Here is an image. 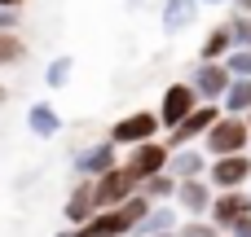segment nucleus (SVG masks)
<instances>
[{
    "label": "nucleus",
    "instance_id": "f257e3e1",
    "mask_svg": "<svg viewBox=\"0 0 251 237\" xmlns=\"http://www.w3.org/2000/svg\"><path fill=\"white\" fill-rule=\"evenodd\" d=\"M124 150L110 141V136H101V141H88V145H79L75 154H71V176L75 180H101L106 172H115L124 158H119Z\"/></svg>",
    "mask_w": 251,
    "mask_h": 237
},
{
    "label": "nucleus",
    "instance_id": "f03ea898",
    "mask_svg": "<svg viewBox=\"0 0 251 237\" xmlns=\"http://www.w3.org/2000/svg\"><path fill=\"white\" fill-rule=\"evenodd\" d=\"M203 150L212 158H229V154H251V123L247 119H234V114H221L216 128L203 136Z\"/></svg>",
    "mask_w": 251,
    "mask_h": 237
},
{
    "label": "nucleus",
    "instance_id": "7ed1b4c3",
    "mask_svg": "<svg viewBox=\"0 0 251 237\" xmlns=\"http://www.w3.org/2000/svg\"><path fill=\"white\" fill-rule=\"evenodd\" d=\"M199 106H203V97H199L185 79H176V84H168V88H163V97H159V106H154V110H159L163 132H176V128H181Z\"/></svg>",
    "mask_w": 251,
    "mask_h": 237
},
{
    "label": "nucleus",
    "instance_id": "20e7f679",
    "mask_svg": "<svg viewBox=\"0 0 251 237\" xmlns=\"http://www.w3.org/2000/svg\"><path fill=\"white\" fill-rule=\"evenodd\" d=\"M163 123H159V110H132L124 119L110 123V141L119 150H132V145H146V141H159Z\"/></svg>",
    "mask_w": 251,
    "mask_h": 237
},
{
    "label": "nucleus",
    "instance_id": "39448f33",
    "mask_svg": "<svg viewBox=\"0 0 251 237\" xmlns=\"http://www.w3.org/2000/svg\"><path fill=\"white\" fill-rule=\"evenodd\" d=\"M185 84L203 97V101H225V92H229V84H234V75H229V66L225 62H194L190 66V75H185Z\"/></svg>",
    "mask_w": 251,
    "mask_h": 237
},
{
    "label": "nucleus",
    "instance_id": "423d86ee",
    "mask_svg": "<svg viewBox=\"0 0 251 237\" xmlns=\"http://www.w3.org/2000/svg\"><path fill=\"white\" fill-rule=\"evenodd\" d=\"M168 163H172V145L159 136V141H146V145H132L128 154H124V167L137 176V180H150V176H159V172H168Z\"/></svg>",
    "mask_w": 251,
    "mask_h": 237
},
{
    "label": "nucleus",
    "instance_id": "0eeeda50",
    "mask_svg": "<svg viewBox=\"0 0 251 237\" xmlns=\"http://www.w3.org/2000/svg\"><path fill=\"white\" fill-rule=\"evenodd\" d=\"M221 114H225V110H221L216 101H203V106H199V110H194V114H190V119H185L176 132H168L163 141H168L172 150H185V145H203V136L216 128V119H221Z\"/></svg>",
    "mask_w": 251,
    "mask_h": 237
},
{
    "label": "nucleus",
    "instance_id": "6e6552de",
    "mask_svg": "<svg viewBox=\"0 0 251 237\" xmlns=\"http://www.w3.org/2000/svg\"><path fill=\"white\" fill-rule=\"evenodd\" d=\"M93 194H97V207H101V211H110V207L128 202V198H137V194H141V180L119 163L115 172H106L101 180H93Z\"/></svg>",
    "mask_w": 251,
    "mask_h": 237
},
{
    "label": "nucleus",
    "instance_id": "1a4fd4ad",
    "mask_svg": "<svg viewBox=\"0 0 251 237\" xmlns=\"http://www.w3.org/2000/svg\"><path fill=\"white\" fill-rule=\"evenodd\" d=\"M172 202H176V211H181L185 220H207V215H212V202H216V189H212L207 176H203V180H181Z\"/></svg>",
    "mask_w": 251,
    "mask_h": 237
},
{
    "label": "nucleus",
    "instance_id": "9d476101",
    "mask_svg": "<svg viewBox=\"0 0 251 237\" xmlns=\"http://www.w3.org/2000/svg\"><path fill=\"white\" fill-rule=\"evenodd\" d=\"M212 189L216 194H229V189H247L251 185V154H229V158H212V172H207Z\"/></svg>",
    "mask_w": 251,
    "mask_h": 237
},
{
    "label": "nucleus",
    "instance_id": "9b49d317",
    "mask_svg": "<svg viewBox=\"0 0 251 237\" xmlns=\"http://www.w3.org/2000/svg\"><path fill=\"white\" fill-rule=\"evenodd\" d=\"M247 215H251V189H229V194H216L207 220H212L221 233H234V224L247 220Z\"/></svg>",
    "mask_w": 251,
    "mask_h": 237
},
{
    "label": "nucleus",
    "instance_id": "f8f14e48",
    "mask_svg": "<svg viewBox=\"0 0 251 237\" xmlns=\"http://www.w3.org/2000/svg\"><path fill=\"white\" fill-rule=\"evenodd\" d=\"M168 172H172L176 180H203V176L212 172V154H207L203 145L172 150V163H168Z\"/></svg>",
    "mask_w": 251,
    "mask_h": 237
},
{
    "label": "nucleus",
    "instance_id": "ddd939ff",
    "mask_svg": "<svg viewBox=\"0 0 251 237\" xmlns=\"http://www.w3.org/2000/svg\"><path fill=\"white\" fill-rule=\"evenodd\" d=\"M101 207H97V194H93V180H75V189H71V198H66V207H62V215H66V224L71 229H84L93 215H97Z\"/></svg>",
    "mask_w": 251,
    "mask_h": 237
},
{
    "label": "nucleus",
    "instance_id": "4468645a",
    "mask_svg": "<svg viewBox=\"0 0 251 237\" xmlns=\"http://www.w3.org/2000/svg\"><path fill=\"white\" fill-rule=\"evenodd\" d=\"M199 0H163V9H159V26H163V35H181V31H190L194 22H199Z\"/></svg>",
    "mask_w": 251,
    "mask_h": 237
},
{
    "label": "nucleus",
    "instance_id": "2eb2a0df",
    "mask_svg": "<svg viewBox=\"0 0 251 237\" xmlns=\"http://www.w3.org/2000/svg\"><path fill=\"white\" fill-rule=\"evenodd\" d=\"M181 220H185V215L176 211V202H154V207H150V215L137 224V233H132V237H163V233H176V229H181Z\"/></svg>",
    "mask_w": 251,
    "mask_h": 237
},
{
    "label": "nucleus",
    "instance_id": "dca6fc26",
    "mask_svg": "<svg viewBox=\"0 0 251 237\" xmlns=\"http://www.w3.org/2000/svg\"><path fill=\"white\" fill-rule=\"evenodd\" d=\"M26 128H31V136L53 141V136H62V114H57L49 101H31V110H26Z\"/></svg>",
    "mask_w": 251,
    "mask_h": 237
},
{
    "label": "nucleus",
    "instance_id": "f3484780",
    "mask_svg": "<svg viewBox=\"0 0 251 237\" xmlns=\"http://www.w3.org/2000/svg\"><path fill=\"white\" fill-rule=\"evenodd\" d=\"M234 53V31H229V22L225 26H212L207 31V40H203V48H199V62H225Z\"/></svg>",
    "mask_w": 251,
    "mask_h": 237
},
{
    "label": "nucleus",
    "instance_id": "a211bd4d",
    "mask_svg": "<svg viewBox=\"0 0 251 237\" xmlns=\"http://www.w3.org/2000/svg\"><path fill=\"white\" fill-rule=\"evenodd\" d=\"M221 110H225V114H234V119H247V114H251V79H234V84H229V92H225Z\"/></svg>",
    "mask_w": 251,
    "mask_h": 237
},
{
    "label": "nucleus",
    "instance_id": "6ab92c4d",
    "mask_svg": "<svg viewBox=\"0 0 251 237\" xmlns=\"http://www.w3.org/2000/svg\"><path fill=\"white\" fill-rule=\"evenodd\" d=\"M176 185H181V180H176L172 172H159V176L141 180V194H146L150 202H172V198H176Z\"/></svg>",
    "mask_w": 251,
    "mask_h": 237
},
{
    "label": "nucleus",
    "instance_id": "aec40b11",
    "mask_svg": "<svg viewBox=\"0 0 251 237\" xmlns=\"http://www.w3.org/2000/svg\"><path fill=\"white\" fill-rule=\"evenodd\" d=\"M71 70H75V57L62 53V57H53V62L44 66V84H49V88H66V84H71Z\"/></svg>",
    "mask_w": 251,
    "mask_h": 237
},
{
    "label": "nucleus",
    "instance_id": "412c9836",
    "mask_svg": "<svg viewBox=\"0 0 251 237\" xmlns=\"http://www.w3.org/2000/svg\"><path fill=\"white\" fill-rule=\"evenodd\" d=\"M22 57H26L22 35H18V31H0V66H13V62H22Z\"/></svg>",
    "mask_w": 251,
    "mask_h": 237
},
{
    "label": "nucleus",
    "instance_id": "4be33fe9",
    "mask_svg": "<svg viewBox=\"0 0 251 237\" xmlns=\"http://www.w3.org/2000/svg\"><path fill=\"white\" fill-rule=\"evenodd\" d=\"M176 237H225L212 220H181V229H176Z\"/></svg>",
    "mask_w": 251,
    "mask_h": 237
},
{
    "label": "nucleus",
    "instance_id": "5701e85b",
    "mask_svg": "<svg viewBox=\"0 0 251 237\" xmlns=\"http://www.w3.org/2000/svg\"><path fill=\"white\" fill-rule=\"evenodd\" d=\"M225 66H229L234 79H251V48H234V53L225 57Z\"/></svg>",
    "mask_w": 251,
    "mask_h": 237
},
{
    "label": "nucleus",
    "instance_id": "b1692460",
    "mask_svg": "<svg viewBox=\"0 0 251 237\" xmlns=\"http://www.w3.org/2000/svg\"><path fill=\"white\" fill-rule=\"evenodd\" d=\"M229 31H234V48H251V13H234Z\"/></svg>",
    "mask_w": 251,
    "mask_h": 237
},
{
    "label": "nucleus",
    "instance_id": "393cba45",
    "mask_svg": "<svg viewBox=\"0 0 251 237\" xmlns=\"http://www.w3.org/2000/svg\"><path fill=\"white\" fill-rule=\"evenodd\" d=\"M18 26V9H0V31H13Z\"/></svg>",
    "mask_w": 251,
    "mask_h": 237
},
{
    "label": "nucleus",
    "instance_id": "a878e982",
    "mask_svg": "<svg viewBox=\"0 0 251 237\" xmlns=\"http://www.w3.org/2000/svg\"><path fill=\"white\" fill-rule=\"evenodd\" d=\"M234 237H251V215H247V220H238V224H234Z\"/></svg>",
    "mask_w": 251,
    "mask_h": 237
},
{
    "label": "nucleus",
    "instance_id": "bb28decb",
    "mask_svg": "<svg viewBox=\"0 0 251 237\" xmlns=\"http://www.w3.org/2000/svg\"><path fill=\"white\" fill-rule=\"evenodd\" d=\"M22 4L26 0H0V9H18V13H22Z\"/></svg>",
    "mask_w": 251,
    "mask_h": 237
},
{
    "label": "nucleus",
    "instance_id": "cd10ccee",
    "mask_svg": "<svg viewBox=\"0 0 251 237\" xmlns=\"http://www.w3.org/2000/svg\"><path fill=\"white\" fill-rule=\"evenodd\" d=\"M141 4H146V0H124V9H132V13H137Z\"/></svg>",
    "mask_w": 251,
    "mask_h": 237
},
{
    "label": "nucleus",
    "instance_id": "c85d7f7f",
    "mask_svg": "<svg viewBox=\"0 0 251 237\" xmlns=\"http://www.w3.org/2000/svg\"><path fill=\"white\" fill-rule=\"evenodd\" d=\"M53 237H75V229H71V224H66V229H62V233H53Z\"/></svg>",
    "mask_w": 251,
    "mask_h": 237
},
{
    "label": "nucleus",
    "instance_id": "c756f323",
    "mask_svg": "<svg viewBox=\"0 0 251 237\" xmlns=\"http://www.w3.org/2000/svg\"><path fill=\"white\" fill-rule=\"evenodd\" d=\"M199 4H234V0H199Z\"/></svg>",
    "mask_w": 251,
    "mask_h": 237
},
{
    "label": "nucleus",
    "instance_id": "7c9ffc66",
    "mask_svg": "<svg viewBox=\"0 0 251 237\" xmlns=\"http://www.w3.org/2000/svg\"><path fill=\"white\" fill-rule=\"evenodd\" d=\"M0 110H4V88H0Z\"/></svg>",
    "mask_w": 251,
    "mask_h": 237
},
{
    "label": "nucleus",
    "instance_id": "2f4dec72",
    "mask_svg": "<svg viewBox=\"0 0 251 237\" xmlns=\"http://www.w3.org/2000/svg\"><path fill=\"white\" fill-rule=\"evenodd\" d=\"M247 123H251V114H247Z\"/></svg>",
    "mask_w": 251,
    "mask_h": 237
},
{
    "label": "nucleus",
    "instance_id": "473e14b6",
    "mask_svg": "<svg viewBox=\"0 0 251 237\" xmlns=\"http://www.w3.org/2000/svg\"><path fill=\"white\" fill-rule=\"evenodd\" d=\"M225 237H234V233H225Z\"/></svg>",
    "mask_w": 251,
    "mask_h": 237
}]
</instances>
